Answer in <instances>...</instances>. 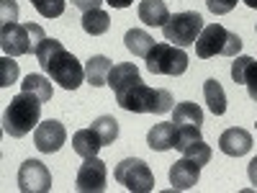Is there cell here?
<instances>
[{"label":"cell","mask_w":257,"mask_h":193,"mask_svg":"<svg viewBox=\"0 0 257 193\" xmlns=\"http://www.w3.org/2000/svg\"><path fill=\"white\" fill-rule=\"evenodd\" d=\"M39 67L44 70L54 82H59L64 90H77L85 80V67L77 62L72 52L64 49L62 41L57 39H44L41 47L36 49Z\"/></svg>","instance_id":"6da1fadb"},{"label":"cell","mask_w":257,"mask_h":193,"mask_svg":"<svg viewBox=\"0 0 257 193\" xmlns=\"http://www.w3.org/2000/svg\"><path fill=\"white\" fill-rule=\"evenodd\" d=\"M116 103L123 111L132 114H167L173 111V95L165 88H147V85L139 80H134L132 85H126L123 90L116 93Z\"/></svg>","instance_id":"7a4b0ae2"},{"label":"cell","mask_w":257,"mask_h":193,"mask_svg":"<svg viewBox=\"0 0 257 193\" xmlns=\"http://www.w3.org/2000/svg\"><path fill=\"white\" fill-rule=\"evenodd\" d=\"M41 98H36L34 93H18L8 109L3 111V132L13 139L26 137L31 129L39 126V116H41Z\"/></svg>","instance_id":"3957f363"},{"label":"cell","mask_w":257,"mask_h":193,"mask_svg":"<svg viewBox=\"0 0 257 193\" xmlns=\"http://www.w3.org/2000/svg\"><path fill=\"white\" fill-rule=\"evenodd\" d=\"M44 39L47 34L39 24H0V47L8 57L36 54Z\"/></svg>","instance_id":"277c9868"},{"label":"cell","mask_w":257,"mask_h":193,"mask_svg":"<svg viewBox=\"0 0 257 193\" xmlns=\"http://www.w3.org/2000/svg\"><path fill=\"white\" fill-rule=\"evenodd\" d=\"M242 49V39L224 29L221 24H208L203 26L198 41H196V54L201 59H208V57H237Z\"/></svg>","instance_id":"5b68a950"},{"label":"cell","mask_w":257,"mask_h":193,"mask_svg":"<svg viewBox=\"0 0 257 193\" xmlns=\"http://www.w3.org/2000/svg\"><path fill=\"white\" fill-rule=\"evenodd\" d=\"M201 31H203V18L196 11H185V13L170 16V21L162 26L165 39L170 41V44H175V47H190V44H196Z\"/></svg>","instance_id":"8992f818"},{"label":"cell","mask_w":257,"mask_h":193,"mask_svg":"<svg viewBox=\"0 0 257 193\" xmlns=\"http://www.w3.org/2000/svg\"><path fill=\"white\" fill-rule=\"evenodd\" d=\"M144 59H147V70L152 75L178 77L188 70V54L183 52V47L175 44H155Z\"/></svg>","instance_id":"52a82bcc"},{"label":"cell","mask_w":257,"mask_h":193,"mask_svg":"<svg viewBox=\"0 0 257 193\" xmlns=\"http://www.w3.org/2000/svg\"><path fill=\"white\" fill-rule=\"evenodd\" d=\"M113 178L126 188V190H134V193H149L155 188V173L149 170V165L139 157H126L116 165L113 170Z\"/></svg>","instance_id":"ba28073f"},{"label":"cell","mask_w":257,"mask_h":193,"mask_svg":"<svg viewBox=\"0 0 257 193\" xmlns=\"http://www.w3.org/2000/svg\"><path fill=\"white\" fill-rule=\"evenodd\" d=\"M18 188L24 193H47L52 190V173L41 160H26L18 167Z\"/></svg>","instance_id":"9c48e42d"},{"label":"cell","mask_w":257,"mask_h":193,"mask_svg":"<svg viewBox=\"0 0 257 193\" xmlns=\"http://www.w3.org/2000/svg\"><path fill=\"white\" fill-rule=\"evenodd\" d=\"M105 180H108V170H105V162L95 155V157H85V162L77 170L75 178V188L80 193H100L105 190Z\"/></svg>","instance_id":"30bf717a"},{"label":"cell","mask_w":257,"mask_h":193,"mask_svg":"<svg viewBox=\"0 0 257 193\" xmlns=\"http://www.w3.org/2000/svg\"><path fill=\"white\" fill-rule=\"evenodd\" d=\"M64 139H67V132H64V124L57 121V119H47L34 129V144H36L39 152H44V155L57 152L64 144Z\"/></svg>","instance_id":"8fae6325"},{"label":"cell","mask_w":257,"mask_h":193,"mask_svg":"<svg viewBox=\"0 0 257 193\" xmlns=\"http://www.w3.org/2000/svg\"><path fill=\"white\" fill-rule=\"evenodd\" d=\"M219 149L229 157H242L252 149V134L242 126H231L219 137Z\"/></svg>","instance_id":"7c38bea8"},{"label":"cell","mask_w":257,"mask_h":193,"mask_svg":"<svg viewBox=\"0 0 257 193\" xmlns=\"http://www.w3.org/2000/svg\"><path fill=\"white\" fill-rule=\"evenodd\" d=\"M201 167L203 165H198L196 160H190V157L178 160L173 167H170V183H173V188L175 190L193 188V185L198 183V178H201Z\"/></svg>","instance_id":"4fadbf2b"},{"label":"cell","mask_w":257,"mask_h":193,"mask_svg":"<svg viewBox=\"0 0 257 193\" xmlns=\"http://www.w3.org/2000/svg\"><path fill=\"white\" fill-rule=\"evenodd\" d=\"M231 77H234V82L244 85L249 98L257 103V62L252 57H247V54L237 57L231 62Z\"/></svg>","instance_id":"5bb4252c"},{"label":"cell","mask_w":257,"mask_h":193,"mask_svg":"<svg viewBox=\"0 0 257 193\" xmlns=\"http://www.w3.org/2000/svg\"><path fill=\"white\" fill-rule=\"evenodd\" d=\"M139 21L147 26L162 29L170 21V11L165 6V0H142L139 3Z\"/></svg>","instance_id":"9a60e30c"},{"label":"cell","mask_w":257,"mask_h":193,"mask_svg":"<svg viewBox=\"0 0 257 193\" xmlns=\"http://www.w3.org/2000/svg\"><path fill=\"white\" fill-rule=\"evenodd\" d=\"M111 59L103 54H93L88 62H85V80H88L93 88H100V85H108V75H111Z\"/></svg>","instance_id":"2e32d148"},{"label":"cell","mask_w":257,"mask_h":193,"mask_svg":"<svg viewBox=\"0 0 257 193\" xmlns=\"http://www.w3.org/2000/svg\"><path fill=\"white\" fill-rule=\"evenodd\" d=\"M103 147V139L100 134L95 132V129H80V132H75L72 137V149L80 155V157H95L98 149Z\"/></svg>","instance_id":"e0dca14e"},{"label":"cell","mask_w":257,"mask_h":193,"mask_svg":"<svg viewBox=\"0 0 257 193\" xmlns=\"http://www.w3.org/2000/svg\"><path fill=\"white\" fill-rule=\"evenodd\" d=\"M175 132H178L175 121L173 124H155L152 129H149V134H147V144L152 149H157V152L173 149L175 147Z\"/></svg>","instance_id":"ac0fdd59"},{"label":"cell","mask_w":257,"mask_h":193,"mask_svg":"<svg viewBox=\"0 0 257 193\" xmlns=\"http://www.w3.org/2000/svg\"><path fill=\"white\" fill-rule=\"evenodd\" d=\"M203 98H206L208 111H211L213 116H224V114H226V93H224V88H221L219 80L211 77V80L203 82Z\"/></svg>","instance_id":"d6986e66"},{"label":"cell","mask_w":257,"mask_h":193,"mask_svg":"<svg viewBox=\"0 0 257 193\" xmlns=\"http://www.w3.org/2000/svg\"><path fill=\"white\" fill-rule=\"evenodd\" d=\"M134 80H139V70H137V64L132 62H118L111 67V75H108V85L113 88V93L123 90L126 85H132Z\"/></svg>","instance_id":"ffe728a7"},{"label":"cell","mask_w":257,"mask_h":193,"mask_svg":"<svg viewBox=\"0 0 257 193\" xmlns=\"http://www.w3.org/2000/svg\"><path fill=\"white\" fill-rule=\"evenodd\" d=\"M123 44L134 57H147L149 52H152V47H155V39L149 36L147 31H142V29H128L126 36H123Z\"/></svg>","instance_id":"44dd1931"},{"label":"cell","mask_w":257,"mask_h":193,"mask_svg":"<svg viewBox=\"0 0 257 193\" xmlns=\"http://www.w3.org/2000/svg\"><path fill=\"white\" fill-rule=\"evenodd\" d=\"M173 121L178 126H201L203 124V111H201V106L190 103V101H183V103L175 106Z\"/></svg>","instance_id":"7402d4cb"},{"label":"cell","mask_w":257,"mask_h":193,"mask_svg":"<svg viewBox=\"0 0 257 193\" xmlns=\"http://www.w3.org/2000/svg\"><path fill=\"white\" fill-rule=\"evenodd\" d=\"M82 29H85V34H90V36H100V34H105L111 29V16L105 13V11H100V8H95V11H88V13H82Z\"/></svg>","instance_id":"603a6c76"},{"label":"cell","mask_w":257,"mask_h":193,"mask_svg":"<svg viewBox=\"0 0 257 193\" xmlns=\"http://www.w3.org/2000/svg\"><path fill=\"white\" fill-rule=\"evenodd\" d=\"M21 88H24L26 93H34L36 98L41 101H52V80L44 77V75H26L24 82H21Z\"/></svg>","instance_id":"cb8c5ba5"},{"label":"cell","mask_w":257,"mask_h":193,"mask_svg":"<svg viewBox=\"0 0 257 193\" xmlns=\"http://www.w3.org/2000/svg\"><path fill=\"white\" fill-rule=\"evenodd\" d=\"M93 129L100 134L103 147H105V144H113V142L118 139V121H116L113 116H98V119L93 121Z\"/></svg>","instance_id":"d4e9b609"},{"label":"cell","mask_w":257,"mask_h":193,"mask_svg":"<svg viewBox=\"0 0 257 193\" xmlns=\"http://www.w3.org/2000/svg\"><path fill=\"white\" fill-rule=\"evenodd\" d=\"M31 6L44 16V18H59L64 13L67 0H31Z\"/></svg>","instance_id":"484cf974"},{"label":"cell","mask_w":257,"mask_h":193,"mask_svg":"<svg viewBox=\"0 0 257 193\" xmlns=\"http://www.w3.org/2000/svg\"><path fill=\"white\" fill-rule=\"evenodd\" d=\"M198 139H203L201 137V126H178V132H175V149H180V152H183L188 144L198 142Z\"/></svg>","instance_id":"4316f807"},{"label":"cell","mask_w":257,"mask_h":193,"mask_svg":"<svg viewBox=\"0 0 257 193\" xmlns=\"http://www.w3.org/2000/svg\"><path fill=\"white\" fill-rule=\"evenodd\" d=\"M183 155L190 157V160H196L198 165H208V160H211V147H208L203 139H198V142L188 144V147L183 149Z\"/></svg>","instance_id":"83f0119b"},{"label":"cell","mask_w":257,"mask_h":193,"mask_svg":"<svg viewBox=\"0 0 257 193\" xmlns=\"http://www.w3.org/2000/svg\"><path fill=\"white\" fill-rule=\"evenodd\" d=\"M18 80V62H13V57H3L0 59V88H8Z\"/></svg>","instance_id":"f1b7e54d"},{"label":"cell","mask_w":257,"mask_h":193,"mask_svg":"<svg viewBox=\"0 0 257 193\" xmlns=\"http://www.w3.org/2000/svg\"><path fill=\"white\" fill-rule=\"evenodd\" d=\"M239 0H206V8L211 13H216V16H224L229 11H234V6H237Z\"/></svg>","instance_id":"f546056e"},{"label":"cell","mask_w":257,"mask_h":193,"mask_svg":"<svg viewBox=\"0 0 257 193\" xmlns=\"http://www.w3.org/2000/svg\"><path fill=\"white\" fill-rule=\"evenodd\" d=\"M0 6H3V16H0V21H3V24H16L18 6L13 3V0H0Z\"/></svg>","instance_id":"4dcf8cb0"},{"label":"cell","mask_w":257,"mask_h":193,"mask_svg":"<svg viewBox=\"0 0 257 193\" xmlns=\"http://www.w3.org/2000/svg\"><path fill=\"white\" fill-rule=\"evenodd\" d=\"M100 3H103V0H72V6H75V8H80L82 13H88V11H95V8H100Z\"/></svg>","instance_id":"1f68e13d"},{"label":"cell","mask_w":257,"mask_h":193,"mask_svg":"<svg viewBox=\"0 0 257 193\" xmlns=\"http://www.w3.org/2000/svg\"><path fill=\"white\" fill-rule=\"evenodd\" d=\"M247 175H249V183L257 188V157L249 160V165H247Z\"/></svg>","instance_id":"d6a6232c"},{"label":"cell","mask_w":257,"mask_h":193,"mask_svg":"<svg viewBox=\"0 0 257 193\" xmlns=\"http://www.w3.org/2000/svg\"><path fill=\"white\" fill-rule=\"evenodd\" d=\"M105 3H108L111 8H128L134 0H105Z\"/></svg>","instance_id":"836d02e7"},{"label":"cell","mask_w":257,"mask_h":193,"mask_svg":"<svg viewBox=\"0 0 257 193\" xmlns=\"http://www.w3.org/2000/svg\"><path fill=\"white\" fill-rule=\"evenodd\" d=\"M244 6H249V8H257V0H242Z\"/></svg>","instance_id":"e575fe53"},{"label":"cell","mask_w":257,"mask_h":193,"mask_svg":"<svg viewBox=\"0 0 257 193\" xmlns=\"http://www.w3.org/2000/svg\"><path fill=\"white\" fill-rule=\"evenodd\" d=\"M254 31H257V26H254Z\"/></svg>","instance_id":"d590c367"},{"label":"cell","mask_w":257,"mask_h":193,"mask_svg":"<svg viewBox=\"0 0 257 193\" xmlns=\"http://www.w3.org/2000/svg\"><path fill=\"white\" fill-rule=\"evenodd\" d=\"M254 126H257V124H254Z\"/></svg>","instance_id":"8d00e7d4"}]
</instances>
